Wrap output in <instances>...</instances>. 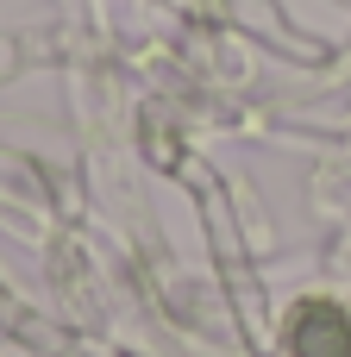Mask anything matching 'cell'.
Here are the masks:
<instances>
[{"instance_id": "6da1fadb", "label": "cell", "mask_w": 351, "mask_h": 357, "mask_svg": "<svg viewBox=\"0 0 351 357\" xmlns=\"http://www.w3.org/2000/svg\"><path fill=\"white\" fill-rule=\"evenodd\" d=\"M289 351L295 357H351V320L339 307H327V301L301 307L295 326H289Z\"/></svg>"}]
</instances>
